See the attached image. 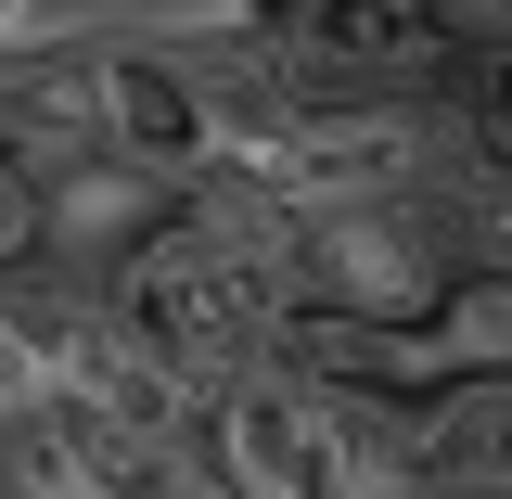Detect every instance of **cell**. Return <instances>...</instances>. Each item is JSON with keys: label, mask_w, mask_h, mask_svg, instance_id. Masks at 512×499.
Returning a JSON list of instances; mask_svg holds the SVG:
<instances>
[{"label": "cell", "mask_w": 512, "mask_h": 499, "mask_svg": "<svg viewBox=\"0 0 512 499\" xmlns=\"http://www.w3.org/2000/svg\"><path fill=\"white\" fill-rule=\"evenodd\" d=\"M410 346H423L436 397H448V384H512V282H500V269H461V282H448V308L423 320Z\"/></svg>", "instance_id": "cell-8"}, {"label": "cell", "mask_w": 512, "mask_h": 499, "mask_svg": "<svg viewBox=\"0 0 512 499\" xmlns=\"http://www.w3.org/2000/svg\"><path fill=\"white\" fill-rule=\"evenodd\" d=\"M448 64H512V0H423Z\"/></svg>", "instance_id": "cell-11"}, {"label": "cell", "mask_w": 512, "mask_h": 499, "mask_svg": "<svg viewBox=\"0 0 512 499\" xmlns=\"http://www.w3.org/2000/svg\"><path fill=\"white\" fill-rule=\"evenodd\" d=\"M39 244H52V231H39V180L0 154V282H13V269H39Z\"/></svg>", "instance_id": "cell-12"}, {"label": "cell", "mask_w": 512, "mask_h": 499, "mask_svg": "<svg viewBox=\"0 0 512 499\" xmlns=\"http://www.w3.org/2000/svg\"><path fill=\"white\" fill-rule=\"evenodd\" d=\"M0 423H52V333H39V282H0Z\"/></svg>", "instance_id": "cell-10"}, {"label": "cell", "mask_w": 512, "mask_h": 499, "mask_svg": "<svg viewBox=\"0 0 512 499\" xmlns=\"http://www.w3.org/2000/svg\"><path fill=\"white\" fill-rule=\"evenodd\" d=\"M39 269H64V282H90V295H116L141 256L180 231V192L141 180V167H116V154H77V167H52L39 180Z\"/></svg>", "instance_id": "cell-4"}, {"label": "cell", "mask_w": 512, "mask_h": 499, "mask_svg": "<svg viewBox=\"0 0 512 499\" xmlns=\"http://www.w3.org/2000/svg\"><path fill=\"white\" fill-rule=\"evenodd\" d=\"M116 320L192 384V397H218V384H244L256 359H282V295H269L256 269H231L218 244H192V231H167V244L116 282Z\"/></svg>", "instance_id": "cell-2"}, {"label": "cell", "mask_w": 512, "mask_h": 499, "mask_svg": "<svg viewBox=\"0 0 512 499\" xmlns=\"http://www.w3.org/2000/svg\"><path fill=\"white\" fill-rule=\"evenodd\" d=\"M0 154L26 180L103 154V52H0Z\"/></svg>", "instance_id": "cell-6"}, {"label": "cell", "mask_w": 512, "mask_h": 499, "mask_svg": "<svg viewBox=\"0 0 512 499\" xmlns=\"http://www.w3.org/2000/svg\"><path fill=\"white\" fill-rule=\"evenodd\" d=\"M103 154L141 180L192 192L218 167V116H205V77L180 52H103Z\"/></svg>", "instance_id": "cell-5"}, {"label": "cell", "mask_w": 512, "mask_h": 499, "mask_svg": "<svg viewBox=\"0 0 512 499\" xmlns=\"http://www.w3.org/2000/svg\"><path fill=\"white\" fill-rule=\"evenodd\" d=\"M269 52L295 64V103H333V90H410V77H448L423 0H282L269 13Z\"/></svg>", "instance_id": "cell-3"}, {"label": "cell", "mask_w": 512, "mask_h": 499, "mask_svg": "<svg viewBox=\"0 0 512 499\" xmlns=\"http://www.w3.org/2000/svg\"><path fill=\"white\" fill-rule=\"evenodd\" d=\"M423 487L512 499V384H448L436 410H423Z\"/></svg>", "instance_id": "cell-7"}, {"label": "cell", "mask_w": 512, "mask_h": 499, "mask_svg": "<svg viewBox=\"0 0 512 499\" xmlns=\"http://www.w3.org/2000/svg\"><path fill=\"white\" fill-rule=\"evenodd\" d=\"M423 218L448 231V269H500V282H512V154H474V167H448Z\"/></svg>", "instance_id": "cell-9"}, {"label": "cell", "mask_w": 512, "mask_h": 499, "mask_svg": "<svg viewBox=\"0 0 512 499\" xmlns=\"http://www.w3.org/2000/svg\"><path fill=\"white\" fill-rule=\"evenodd\" d=\"M448 231L423 205H320L282 256V320L320 333H423L448 308Z\"/></svg>", "instance_id": "cell-1"}]
</instances>
